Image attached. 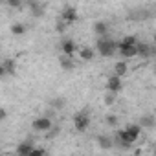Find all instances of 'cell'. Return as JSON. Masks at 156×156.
I'll return each instance as SVG.
<instances>
[{"instance_id":"6da1fadb","label":"cell","mask_w":156,"mask_h":156,"mask_svg":"<svg viewBox=\"0 0 156 156\" xmlns=\"http://www.w3.org/2000/svg\"><path fill=\"white\" fill-rule=\"evenodd\" d=\"M96 50H98V53L103 55V57H112V55L118 51V42L112 41V39H108V37H101V39H98V42H96Z\"/></svg>"},{"instance_id":"7a4b0ae2","label":"cell","mask_w":156,"mask_h":156,"mask_svg":"<svg viewBox=\"0 0 156 156\" xmlns=\"http://www.w3.org/2000/svg\"><path fill=\"white\" fill-rule=\"evenodd\" d=\"M88 127H90V116H88L87 110H81V112L73 114V129L77 132H85Z\"/></svg>"},{"instance_id":"3957f363","label":"cell","mask_w":156,"mask_h":156,"mask_svg":"<svg viewBox=\"0 0 156 156\" xmlns=\"http://www.w3.org/2000/svg\"><path fill=\"white\" fill-rule=\"evenodd\" d=\"M51 127H53V121L48 116H39L31 121V129L35 132H48V130H51Z\"/></svg>"},{"instance_id":"277c9868","label":"cell","mask_w":156,"mask_h":156,"mask_svg":"<svg viewBox=\"0 0 156 156\" xmlns=\"http://www.w3.org/2000/svg\"><path fill=\"white\" fill-rule=\"evenodd\" d=\"M61 51H62V55L73 59L75 51H79V50H77V44H75L73 39H62V41H61Z\"/></svg>"},{"instance_id":"5b68a950","label":"cell","mask_w":156,"mask_h":156,"mask_svg":"<svg viewBox=\"0 0 156 156\" xmlns=\"http://www.w3.org/2000/svg\"><path fill=\"white\" fill-rule=\"evenodd\" d=\"M125 130H127V136H129L130 145H134L140 140V136H141V125L140 123H130V125L125 127Z\"/></svg>"},{"instance_id":"8992f818","label":"cell","mask_w":156,"mask_h":156,"mask_svg":"<svg viewBox=\"0 0 156 156\" xmlns=\"http://www.w3.org/2000/svg\"><path fill=\"white\" fill-rule=\"evenodd\" d=\"M59 19L70 26V24H73V22L77 20V9H75V8H72V6H66V8L61 11V17H59Z\"/></svg>"},{"instance_id":"52a82bcc","label":"cell","mask_w":156,"mask_h":156,"mask_svg":"<svg viewBox=\"0 0 156 156\" xmlns=\"http://www.w3.org/2000/svg\"><path fill=\"white\" fill-rule=\"evenodd\" d=\"M138 46V44H136ZM136 46H125L121 42H118V53L123 57V59H132V57H138V48Z\"/></svg>"},{"instance_id":"ba28073f","label":"cell","mask_w":156,"mask_h":156,"mask_svg":"<svg viewBox=\"0 0 156 156\" xmlns=\"http://www.w3.org/2000/svg\"><path fill=\"white\" fill-rule=\"evenodd\" d=\"M123 88V83H121V77L118 75H110L107 79V92H112V94H118L119 90Z\"/></svg>"},{"instance_id":"9c48e42d","label":"cell","mask_w":156,"mask_h":156,"mask_svg":"<svg viewBox=\"0 0 156 156\" xmlns=\"http://www.w3.org/2000/svg\"><path fill=\"white\" fill-rule=\"evenodd\" d=\"M33 149H35L33 141L26 140V141H22V143H19V145H17L15 152H17V156H30V154L33 152Z\"/></svg>"},{"instance_id":"30bf717a","label":"cell","mask_w":156,"mask_h":156,"mask_svg":"<svg viewBox=\"0 0 156 156\" xmlns=\"http://www.w3.org/2000/svg\"><path fill=\"white\" fill-rule=\"evenodd\" d=\"M0 73L2 75H15V61L4 59L2 64H0Z\"/></svg>"},{"instance_id":"8fae6325","label":"cell","mask_w":156,"mask_h":156,"mask_svg":"<svg viewBox=\"0 0 156 156\" xmlns=\"http://www.w3.org/2000/svg\"><path fill=\"white\" fill-rule=\"evenodd\" d=\"M77 55H79V59H81V61H92V59H94V55H96V51H94L92 48H88V46H83V48H79Z\"/></svg>"},{"instance_id":"7c38bea8","label":"cell","mask_w":156,"mask_h":156,"mask_svg":"<svg viewBox=\"0 0 156 156\" xmlns=\"http://www.w3.org/2000/svg\"><path fill=\"white\" fill-rule=\"evenodd\" d=\"M98 145H99L101 149L108 151V149H112V147H114V141H112V138H110V136L99 134V136H98Z\"/></svg>"},{"instance_id":"4fadbf2b","label":"cell","mask_w":156,"mask_h":156,"mask_svg":"<svg viewBox=\"0 0 156 156\" xmlns=\"http://www.w3.org/2000/svg\"><path fill=\"white\" fill-rule=\"evenodd\" d=\"M94 31H96V35L101 39V37H107V31H108V24L107 22H103V20H98L96 24H94Z\"/></svg>"},{"instance_id":"5bb4252c","label":"cell","mask_w":156,"mask_h":156,"mask_svg":"<svg viewBox=\"0 0 156 156\" xmlns=\"http://www.w3.org/2000/svg\"><path fill=\"white\" fill-rule=\"evenodd\" d=\"M127 72H129V64H127V61H118V62L114 64V75L123 77Z\"/></svg>"},{"instance_id":"9a60e30c","label":"cell","mask_w":156,"mask_h":156,"mask_svg":"<svg viewBox=\"0 0 156 156\" xmlns=\"http://www.w3.org/2000/svg\"><path fill=\"white\" fill-rule=\"evenodd\" d=\"M140 125H141V129H143V127H147V129H152V127L156 125V119H154V116H151V114H145V116H141V119H140Z\"/></svg>"},{"instance_id":"2e32d148","label":"cell","mask_w":156,"mask_h":156,"mask_svg":"<svg viewBox=\"0 0 156 156\" xmlns=\"http://www.w3.org/2000/svg\"><path fill=\"white\" fill-rule=\"evenodd\" d=\"M59 64H61L62 70H73V59H72V57L61 55V57H59Z\"/></svg>"},{"instance_id":"e0dca14e","label":"cell","mask_w":156,"mask_h":156,"mask_svg":"<svg viewBox=\"0 0 156 156\" xmlns=\"http://www.w3.org/2000/svg\"><path fill=\"white\" fill-rule=\"evenodd\" d=\"M138 55H141V57H149V55H152L154 51L151 50V46H147L145 42H138Z\"/></svg>"},{"instance_id":"ac0fdd59","label":"cell","mask_w":156,"mask_h":156,"mask_svg":"<svg viewBox=\"0 0 156 156\" xmlns=\"http://www.w3.org/2000/svg\"><path fill=\"white\" fill-rule=\"evenodd\" d=\"M116 101H118V94H112V92H105V96H103V103H105L107 107H112Z\"/></svg>"},{"instance_id":"d6986e66","label":"cell","mask_w":156,"mask_h":156,"mask_svg":"<svg viewBox=\"0 0 156 156\" xmlns=\"http://www.w3.org/2000/svg\"><path fill=\"white\" fill-rule=\"evenodd\" d=\"M11 33H13V35H24V33H26V26L20 24V22H15V24L11 26Z\"/></svg>"},{"instance_id":"ffe728a7","label":"cell","mask_w":156,"mask_h":156,"mask_svg":"<svg viewBox=\"0 0 156 156\" xmlns=\"http://www.w3.org/2000/svg\"><path fill=\"white\" fill-rule=\"evenodd\" d=\"M119 42H121V44H125V46H136V44H138L140 41H138V39H136L134 35H127V37H123V39H121Z\"/></svg>"},{"instance_id":"44dd1931","label":"cell","mask_w":156,"mask_h":156,"mask_svg":"<svg viewBox=\"0 0 156 156\" xmlns=\"http://www.w3.org/2000/svg\"><path fill=\"white\" fill-rule=\"evenodd\" d=\"M105 121H107V125H110V127H118L119 118H118V114H107V116H105Z\"/></svg>"},{"instance_id":"7402d4cb","label":"cell","mask_w":156,"mask_h":156,"mask_svg":"<svg viewBox=\"0 0 156 156\" xmlns=\"http://www.w3.org/2000/svg\"><path fill=\"white\" fill-rule=\"evenodd\" d=\"M30 8H31V13H33V17H41V15H42V6H41V4H37V2H31V4H30Z\"/></svg>"},{"instance_id":"603a6c76","label":"cell","mask_w":156,"mask_h":156,"mask_svg":"<svg viewBox=\"0 0 156 156\" xmlns=\"http://www.w3.org/2000/svg\"><path fill=\"white\" fill-rule=\"evenodd\" d=\"M51 107H53V108H62V107H64V99H61V98H59V99H57V98L51 99Z\"/></svg>"},{"instance_id":"cb8c5ba5","label":"cell","mask_w":156,"mask_h":156,"mask_svg":"<svg viewBox=\"0 0 156 156\" xmlns=\"http://www.w3.org/2000/svg\"><path fill=\"white\" fill-rule=\"evenodd\" d=\"M30 156H46V151H44L42 147H35V149H33V152H31Z\"/></svg>"},{"instance_id":"d4e9b609","label":"cell","mask_w":156,"mask_h":156,"mask_svg":"<svg viewBox=\"0 0 156 156\" xmlns=\"http://www.w3.org/2000/svg\"><path fill=\"white\" fill-rule=\"evenodd\" d=\"M66 26H68V24H66V22H62L61 19H59V20H57V24H55V28H57V31H59V33H62V31L66 30Z\"/></svg>"},{"instance_id":"484cf974","label":"cell","mask_w":156,"mask_h":156,"mask_svg":"<svg viewBox=\"0 0 156 156\" xmlns=\"http://www.w3.org/2000/svg\"><path fill=\"white\" fill-rule=\"evenodd\" d=\"M6 4H8V6H11V8H19V6H20V2H19V0H8Z\"/></svg>"},{"instance_id":"4316f807","label":"cell","mask_w":156,"mask_h":156,"mask_svg":"<svg viewBox=\"0 0 156 156\" xmlns=\"http://www.w3.org/2000/svg\"><path fill=\"white\" fill-rule=\"evenodd\" d=\"M6 118H8V110L2 107V108H0V119H6Z\"/></svg>"},{"instance_id":"83f0119b","label":"cell","mask_w":156,"mask_h":156,"mask_svg":"<svg viewBox=\"0 0 156 156\" xmlns=\"http://www.w3.org/2000/svg\"><path fill=\"white\" fill-rule=\"evenodd\" d=\"M152 156H156V147H154V149H152Z\"/></svg>"},{"instance_id":"f1b7e54d","label":"cell","mask_w":156,"mask_h":156,"mask_svg":"<svg viewBox=\"0 0 156 156\" xmlns=\"http://www.w3.org/2000/svg\"><path fill=\"white\" fill-rule=\"evenodd\" d=\"M154 55H156V50H154Z\"/></svg>"},{"instance_id":"f546056e","label":"cell","mask_w":156,"mask_h":156,"mask_svg":"<svg viewBox=\"0 0 156 156\" xmlns=\"http://www.w3.org/2000/svg\"><path fill=\"white\" fill-rule=\"evenodd\" d=\"M154 72H156V70H154Z\"/></svg>"}]
</instances>
